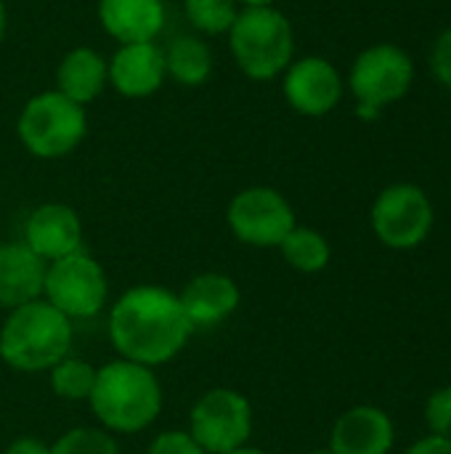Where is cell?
I'll use <instances>...</instances> for the list:
<instances>
[{"label":"cell","mask_w":451,"mask_h":454,"mask_svg":"<svg viewBox=\"0 0 451 454\" xmlns=\"http://www.w3.org/2000/svg\"><path fill=\"white\" fill-rule=\"evenodd\" d=\"M191 330L178 295L154 285L128 290L109 314L112 346L122 359L144 367L170 362L186 346Z\"/></svg>","instance_id":"1"},{"label":"cell","mask_w":451,"mask_h":454,"mask_svg":"<svg viewBox=\"0 0 451 454\" xmlns=\"http://www.w3.org/2000/svg\"><path fill=\"white\" fill-rule=\"evenodd\" d=\"M88 402L106 431L138 434L157 420L162 388L152 367L117 359L96 370V386Z\"/></svg>","instance_id":"2"},{"label":"cell","mask_w":451,"mask_h":454,"mask_svg":"<svg viewBox=\"0 0 451 454\" xmlns=\"http://www.w3.org/2000/svg\"><path fill=\"white\" fill-rule=\"evenodd\" d=\"M72 348V325L48 301H32L11 311L0 330V359L21 372L56 367Z\"/></svg>","instance_id":"3"},{"label":"cell","mask_w":451,"mask_h":454,"mask_svg":"<svg viewBox=\"0 0 451 454\" xmlns=\"http://www.w3.org/2000/svg\"><path fill=\"white\" fill-rule=\"evenodd\" d=\"M226 37L234 64L255 82L282 77L295 59L292 24L276 5L242 8Z\"/></svg>","instance_id":"4"},{"label":"cell","mask_w":451,"mask_h":454,"mask_svg":"<svg viewBox=\"0 0 451 454\" xmlns=\"http://www.w3.org/2000/svg\"><path fill=\"white\" fill-rule=\"evenodd\" d=\"M16 136L21 146L40 160L66 157L88 136V112L56 88L43 90L19 112Z\"/></svg>","instance_id":"5"},{"label":"cell","mask_w":451,"mask_h":454,"mask_svg":"<svg viewBox=\"0 0 451 454\" xmlns=\"http://www.w3.org/2000/svg\"><path fill=\"white\" fill-rule=\"evenodd\" d=\"M375 237L391 250H415L433 231V202L417 184L383 189L369 213Z\"/></svg>","instance_id":"6"},{"label":"cell","mask_w":451,"mask_h":454,"mask_svg":"<svg viewBox=\"0 0 451 454\" xmlns=\"http://www.w3.org/2000/svg\"><path fill=\"white\" fill-rule=\"evenodd\" d=\"M415 82V61L412 56L393 45L377 43L364 48L348 72V88L356 96V104H369L385 109L401 101Z\"/></svg>","instance_id":"7"},{"label":"cell","mask_w":451,"mask_h":454,"mask_svg":"<svg viewBox=\"0 0 451 454\" xmlns=\"http://www.w3.org/2000/svg\"><path fill=\"white\" fill-rule=\"evenodd\" d=\"M106 274L104 269L82 250L51 261L45 269L43 295L58 309L66 319L96 317L106 303Z\"/></svg>","instance_id":"8"},{"label":"cell","mask_w":451,"mask_h":454,"mask_svg":"<svg viewBox=\"0 0 451 454\" xmlns=\"http://www.w3.org/2000/svg\"><path fill=\"white\" fill-rule=\"evenodd\" d=\"M231 234L253 247H279L298 226L292 205L271 186H250L239 192L226 210Z\"/></svg>","instance_id":"9"},{"label":"cell","mask_w":451,"mask_h":454,"mask_svg":"<svg viewBox=\"0 0 451 454\" xmlns=\"http://www.w3.org/2000/svg\"><path fill=\"white\" fill-rule=\"evenodd\" d=\"M191 439L207 454H229L250 439L253 431V410L250 402L231 391L215 388L207 391L191 410Z\"/></svg>","instance_id":"10"},{"label":"cell","mask_w":451,"mask_h":454,"mask_svg":"<svg viewBox=\"0 0 451 454\" xmlns=\"http://www.w3.org/2000/svg\"><path fill=\"white\" fill-rule=\"evenodd\" d=\"M282 93L298 114L324 117L338 109L346 82L338 67L324 56H303L292 59V64L282 74Z\"/></svg>","instance_id":"11"},{"label":"cell","mask_w":451,"mask_h":454,"mask_svg":"<svg viewBox=\"0 0 451 454\" xmlns=\"http://www.w3.org/2000/svg\"><path fill=\"white\" fill-rule=\"evenodd\" d=\"M24 245L43 261H58L82 250L80 215L64 202H45L35 207L24 226Z\"/></svg>","instance_id":"12"},{"label":"cell","mask_w":451,"mask_h":454,"mask_svg":"<svg viewBox=\"0 0 451 454\" xmlns=\"http://www.w3.org/2000/svg\"><path fill=\"white\" fill-rule=\"evenodd\" d=\"M165 80V51L157 43H128L109 59V85L125 98H146L157 93Z\"/></svg>","instance_id":"13"},{"label":"cell","mask_w":451,"mask_h":454,"mask_svg":"<svg viewBox=\"0 0 451 454\" xmlns=\"http://www.w3.org/2000/svg\"><path fill=\"white\" fill-rule=\"evenodd\" d=\"M393 442L396 428L388 412L372 404H359L338 418L330 450L335 454H391Z\"/></svg>","instance_id":"14"},{"label":"cell","mask_w":451,"mask_h":454,"mask_svg":"<svg viewBox=\"0 0 451 454\" xmlns=\"http://www.w3.org/2000/svg\"><path fill=\"white\" fill-rule=\"evenodd\" d=\"M98 21L120 45L154 43L165 29L162 0H98Z\"/></svg>","instance_id":"15"},{"label":"cell","mask_w":451,"mask_h":454,"mask_svg":"<svg viewBox=\"0 0 451 454\" xmlns=\"http://www.w3.org/2000/svg\"><path fill=\"white\" fill-rule=\"evenodd\" d=\"M45 261L37 258L24 242L0 245V306L19 309L43 295Z\"/></svg>","instance_id":"16"},{"label":"cell","mask_w":451,"mask_h":454,"mask_svg":"<svg viewBox=\"0 0 451 454\" xmlns=\"http://www.w3.org/2000/svg\"><path fill=\"white\" fill-rule=\"evenodd\" d=\"M191 327H210L231 317L239 306V287L226 274H199L178 295Z\"/></svg>","instance_id":"17"},{"label":"cell","mask_w":451,"mask_h":454,"mask_svg":"<svg viewBox=\"0 0 451 454\" xmlns=\"http://www.w3.org/2000/svg\"><path fill=\"white\" fill-rule=\"evenodd\" d=\"M109 85V59L96 48L80 45L64 53L56 67V90L80 106L96 101Z\"/></svg>","instance_id":"18"},{"label":"cell","mask_w":451,"mask_h":454,"mask_svg":"<svg viewBox=\"0 0 451 454\" xmlns=\"http://www.w3.org/2000/svg\"><path fill=\"white\" fill-rule=\"evenodd\" d=\"M165 51V69L167 80L178 82L181 88H202L213 74V51L197 35L175 37Z\"/></svg>","instance_id":"19"},{"label":"cell","mask_w":451,"mask_h":454,"mask_svg":"<svg viewBox=\"0 0 451 454\" xmlns=\"http://www.w3.org/2000/svg\"><path fill=\"white\" fill-rule=\"evenodd\" d=\"M279 250H282L284 261L295 271H303V274H316V271L327 269V263L332 258V247H330L327 237L308 226H295L284 237Z\"/></svg>","instance_id":"20"},{"label":"cell","mask_w":451,"mask_h":454,"mask_svg":"<svg viewBox=\"0 0 451 454\" xmlns=\"http://www.w3.org/2000/svg\"><path fill=\"white\" fill-rule=\"evenodd\" d=\"M239 11L237 0H183L189 24L202 35H229Z\"/></svg>","instance_id":"21"},{"label":"cell","mask_w":451,"mask_h":454,"mask_svg":"<svg viewBox=\"0 0 451 454\" xmlns=\"http://www.w3.org/2000/svg\"><path fill=\"white\" fill-rule=\"evenodd\" d=\"M51 386L61 399L69 402L90 399V391L96 386V367L82 359L64 356L56 367H51Z\"/></svg>","instance_id":"22"},{"label":"cell","mask_w":451,"mask_h":454,"mask_svg":"<svg viewBox=\"0 0 451 454\" xmlns=\"http://www.w3.org/2000/svg\"><path fill=\"white\" fill-rule=\"evenodd\" d=\"M51 454H120V450L106 431L72 428L51 447Z\"/></svg>","instance_id":"23"},{"label":"cell","mask_w":451,"mask_h":454,"mask_svg":"<svg viewBox=\"0 0 451 454\" xmlns=\"http://www.w3.org/2000/svg\"><path fill=\"white\" fill-rule=\"evenodd\" d=\"M425 423L433 436L451 439V386H444L431 394L425 404Z\"/></svg>","instance_id":"24"},{"label":"cell","mask_w":451,"mask_h":454,"mask_svg":"<svg viewBox=\"0 0 451 454\" xmlns=\"http://www.w3.org/2000/svg\"><path fill=\"white\" fill-rule=\"evenodd\" d=\"M149 454H207L194 439L191 434L186 431H165L159 434L152 447H149Z\"/></svg>","instance_id":"25"},{"label":"cell","mask_w":451,"mask_h":454,"mask_svg":"<svg viewBox=\"0 0 451 454\" xmlns=\"http://www.w3.org/2000/svg\"><path fill=\"white\" fill-rule=\"evenodd\" d=\"M428 61H431L433 77H436L444 88H449L451 90V27H447V29L436 37Z\"/></svg>","instance_id":"26"},{"label":"cell","mask_w":451,"mask_h":454,"mask_svg":"<svg viewBox=\"0 0 451 454\" xmlns=\"http://www.w3.org/2000/svg\"><path fill=\"white\" fill-rule=\"evenodd\" d=\"M404 454H451V439H441V436H425L420 442H415Z\"/></svg>","instance_id":"27"},{"label":"cell","mask_w":451,"mask_h":454,"mask_svg":"<svg viewBox=\"0 0 451 454\" xmlns=\"http://www.w3.org/2000/svg\"><path fill=\"white\" fill-rule=\"evenodd\" d=\"M5 454H51V447H45L43 442L37 439H16Z\"/></svg>","instance_id":"28"},{"label":"cell","mask_w":451,"mask_h":454,"mask_svg":"<svg viewBox=\"0 0 451 454\" xmlns=\"http://www.w3.org/2000/svg\"><path fill=\"white\" fill-rule=\"evenodd\" d=\"M356 114H359L362 120H377V117L383 114V109L369 106V104H356Z\"/></svg>","instance_id":"29"},{"label":"cell","mask_w":451,"mask_h":454,"mask_svg":"<svg viewBox=\"0 0 451 454\" xmlns=\"http://www.w3.org/2000/svg\"><path fill=\"white\" fill-rule=\"evenodd\" d=\"M239 8H268L276 5V0H237Z\"/></svg>","instance_id":"30"},{"label":"cell","mask_w":451,"mask_h":454,"mask_svg":"<svg viewBox=\"0 0 451 454\" xmlns=\"http://www.w3.org/2000/svg\"><path fill=\"white\" fill-rule=\"evenodd\" d=\"M5 29H8V11H5V3L0 0V43L5 37Z\"/></svg>","instance_id":"31"},{"label":"cell","mask_w":451,"mask_h":454,"mask_svg":"<svg viewBox=\"0 0 451 454\" xmlns=\"http://www.w3.org/2000/svg\"><path fill=\"white\" fill-rule=\"evenodd\" d=\"M229 454H268V452H263V450H247V447H239V450H234V452H229Z\"/></svg>","instance_id":"32"},{"label":"cell","mask_w":451,"mask_h":454,"mask_svg":"<svg viewBox=\"0 0 451 454\" xmlns=\"http://www.w3.org/2000/svg\"><path fill=\"white\" fill-rule=\"evenodd\" d=\"M311 454H335V452H332V450L327 447V450H314V452H311Z\"/></svg>","instance_id":"33"}]
</instances>
